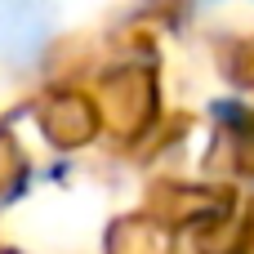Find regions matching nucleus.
<instances>
[{
    "label": "nucleus",
    "instance_id": "nucleus-1",
    "mask_svg": "<svg viewBox=\"0 0 254 254\" xmlns=\"http://www.w3.org/2000/svg\"><path fill=\"white\" fill-rule=\"evenodd\" d=\"M45 31H49L45 0H0V49L4 54H13V58L36 54Z\"/></svg>",
    "mask_w": 254,
    "mask_h": 254
}]
</instances>
